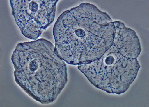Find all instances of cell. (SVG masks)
Instances as JSON below:
<instances>
[{"label":"cell","mask_w":149,"mask_h":107,"mask_svg":"<svg viewBox=\"0 0 149 107\" xmlns=\"http://www.w3.org/2000/svg\"><path fill=\"white\" fill-rule=\"evenodd\" d=\"M11 59L16 82L42 104L55 101L68 82L65 62L56 53L54 46L46 39L19 43Z\"/></svg>","instance_id":"7a4b0ae2"},{"label":"cell","mask_w":149,"mask_h":107,"mask_svg":"<svg viewBox=\"0 0 149 107\" xmlns=\"http://www.w3.org/2000/svg\"><path fill=\"white\" fill-rule=\"evenodd\" d=\"M115 27L110 17L88 3L67 10L53 29L55 51L68 64L79 65L100 59L113 43Z\"/></svg>","instance_id":"6da1fadb"},{"label":"cell","mask_w":149,"mask_h":107,"mask_svg":"<svg viewBox=\"0 0 149 107\" xmlns=\"http://www.w3.org/2000/svg\"><path fill=\"white\" fill-rule=\"evenodd\" d=\"M58 1L10 0L12 15L25 37L36 41L54 22Z\"/></svg>","instance_id":"277c9868"},{"label":"cell","mask_w":149,"mask_h":107,"mask_svg":"<svg viewBox=\"0 0 149 107\" xmlns=\"http://www.w3.org/2000/svg\"><path fill=\"white\" fill-rule=\"evenodd\" d=\"M140 67L137 59L123 56L113 44L97 60L78 68L96 88L120 94L128 89Z\"/></svg>","instance_id":"3957f363"},{"label":"cell","mask_w":149,"mask_h":107,"mask_svg":"<svg viewBox=\"0 0 149 107\" xmlns=\"http://www.w3.org/2000/svg\"><path fill=\"white\" fill-rule=\"evenodd\" d=\"M113 44L124 57L137 58L141 51L139 40L135 32L120 21H115Z\"/></svg>","instance_id":"5b68a950"}]
</instances>
